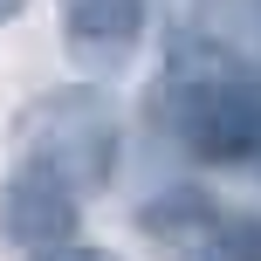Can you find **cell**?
<instances>
[{
    "mask_svg": "<svg viewBox=\"0 0 261 261\" xmlns=\"http://www.w3.org/2000/svg\"><path fill=\"white\" fill-rule=\"evenodd\" d=\"M28 7V0H0V21H14V14H21Z\"/></svg>",
    "mask_w": 261,
    "mask_h": 261,
    "instance_id": "6",
    "label": "cell"
},
{
    "mask_svg": "<svg viewBox=\"0 0 261 261\" xmlns=\"http://www.w3.org/2000/svg\"><path fill=\"white\" fill-rule=\"evenodd\" d=\"M62 7V35L90 69H117L130 62L144 35V0H55Z\"/></svg>",
    "mask_w": 261,
    "mask_h": 261,
    "instance_id": "4",
    "label": "cell"
},
{
    "mask_svg": "<svg viewBox=\"0 0 261 261\" xmlns=\"http://www.w3.org/2000/svg\"><path fill=\"white\" fill-rule=\"evenodd\" d=\"M172 124L199 158H254L261 151V76H248L227 55H206V69H179Z\"/></svg>",
    "mask_w": 261,
    "mask_h": 261,
    "instance_id": "1",
    "label": "cell"
},
{
    "mask_svg": "<svg viewBox=\"0 0 261 261\" xmlns=\"http://www.w3.org/2000/svg\"><path fill=\"white\" fill-rule=\"evenodd\" d=\"M28 261H117V254H103V248H83V241H62V248H48V254H28Z\"/></svg>",
    "mask_w": 261,
    "mask_h": 261,
    "instance_id": "5",
    "label": "cell"
},
{
    "mask_svg": "<svg viewBox=\"0 0 261 261\" xmlns=\"http://www.w3.org/2000/svg\"><path fill=\"white\" fill-rule=\"evenodd\" d=\"M254 158H261V151H254Z\"/></svg>",
    "mask_w": 261,
    "mask_h": 261,
    "instance_id": "7",
    "label": "cell"
},
{
    "mask_svg": "<svg viewBox=\"0 0 261 261\" xmlns=\"http://www.w3.org/2000/svg\"><path fill=\"white\" fill-rule=\"evenodd\" d=\"M76 220H83V193L48 172L41 158H21L0 186V234L14 241L21 254H48L62 241H76Z\"/></svg>",
    "mask_w": 261,
    "mask_h": 261,
    "instance_id": "3",
    "label": "cell"
},
{
    "mask_svg": "<svg viewBox=\"0 0 261 261\" xmlns=\"http://www.w3.org/2000/svg\"><path fill=\"white\" fill-rule=\"evenodd\" d=\"M28 158H41L48 172H62L76 193L110 179L117 165V124H110V103L96 90H62L48 103L28 110Z\"/></svg>",
    "mask_w": 261,
    "mask_h": 261,
    "instance_id": "2",
    "label": "cell"
}]
</instances>
